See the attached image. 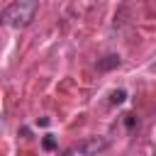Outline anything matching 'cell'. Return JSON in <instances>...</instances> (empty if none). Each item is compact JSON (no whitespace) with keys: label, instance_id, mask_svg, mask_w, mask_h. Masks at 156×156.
Returning a JSON list of instances; mask_svg holds the SVG:
<instances>
[{"label":"cell","instance_id":"obj_1","mask_svg":"<svg viewBox=\"0 0 156 156\" xmlns=\"http://www.w3.org/2000/svg\"><path fill=\"white\" fill-rule=\"evenodd\" d=\"M39 5L34 0H20V2H12L10 7H5L2 12V22L10 24V27H24L34 20Z\"/></svg>","mask_w":156,"mask_h":156},{"label":"cell","instance_id":"obj_3","mask_svg":"<svg viewBox=\"0 0 156 156\" xmlns=\"http://www.w3.org/2000/svg\"><path fill=\"white\" fill-rule=\"evenodd\" d=\"M124 98H127V93L119 88V90H112V95H110V100L115 102V105H119V102H124Z\"/></svg>","mask_w":156,"mask_h":156},{"label":"cell","instance_id":"obj_4","mask_svg":"<svg viewBox=\"0 0 156 156\" xmlns=\"http://www.w3.org/2000/svg\"><path fill=\"white\" fill-rule=\"evenodd\" d=\"M41 146H44L46 151H54V149H56V139H54L51 134H46V136L41 139Z\"/></svg>","mask_w":156,"mask_h":156},{"label":"cell","instance_id":"obj_5","mask_svg":"<svg viewBox=\"0 0 156 156\" xmlns=\"http://www.w3.org/2000/svg\"><path fill=\"white\" fill-rule=\"evenodd\" d=\"M124 124H127V127L132 129V127H134V117H132V115H127V119H124Z\"/></svg>","mask_w":156,"mask_h":156},{"label":"cell","instance_id":"obj_6","mask_svg":"<svg viewBox=\"0 0 156 156\" xmlns=\"http://www.w3.org/2000/svg\"><path fill=\"white\" fill-rule=\"evenodd\" d=\"M37 124H39V127H46V124H49V119H46V117H41V119H37Z\"/></svg>","mask_w":156,"mask_h":156},{"label":"cell","instance_id":"obj_2","mask_svg":"<svg viewBox=\"0 0 156 156\" xmlns=\"http://www.w3.org/2000/svg\"><path fill=\"white\" fill-rule=\"evenodd\" d=\"M117 66H119V56H115V54H110V56H105V58L98 61L100 71H110V68H117Z\"/></svg>","mask_w":156,"mask_h":156}]
</instances>
